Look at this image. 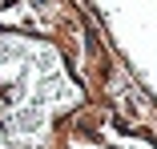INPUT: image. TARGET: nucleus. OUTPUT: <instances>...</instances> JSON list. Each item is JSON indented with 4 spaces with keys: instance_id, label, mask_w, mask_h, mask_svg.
<instances>
[{
    "instance_id": "nucleus-1",
    "label": "nucleus",
    "mask_w": 157,
    "mask_h": 149,
    "mask_svg": "<svg viewBox=\"0 0 157 149\" xmlns=\"http://www.w3.org/2000/svg\"><path fill=\"white\" fill-rule=\"evenodd\" d=\"M0 149H8V141H4V133H0Z\"/></svg>"
}]
</instances>
